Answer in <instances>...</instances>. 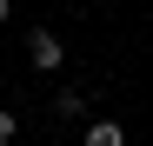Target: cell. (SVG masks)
<instances>
[{"mask_svg": "<svg viewBox=\"0 0 153 146\" xmlns=\"http://www.w3.org/2000/svg\"><path fill=\"white\" fill-rule=\"evenodd\" d=\"M27 60H33L40 73H60V60H67L60 33H53V27H27Z\"/></svg>", "mask_w": 153, "mask_h": 146, "instance_id": "1", "label": "cell"}, {"mask_svg": "<svg viewBox=\"0 0 153 146\" xmlns=\"http://www.w3.org/2000/svg\"><path fill=\"white\" fill-rule=\"evenodd\" d=\"M80 139H87V146H126V126H113V119H93Z\"/></svg>", "mask_w": 153, "mask_h": 146, "instance_id": "2", "label": "cell"}, {"mask_svg": "<svg viewBox=\"0 0 153 146\" xmlns=\"http://www.w3.org/2000/svg\"><path fill=\"white\" fill-rule=\"evenodd\" d=\"M53 113H60V119H80V113H87V93H80V86H60V93H53Z\"/></svg>", "mask_w": 153, "mask_h": 146, "instance_id": "3", "label": "cell"}, {"mask_svg": "<svg viewBox=\"0 0 153 146\" xmlns=\"http://www.w3.org/2000/svg\"><path fill=\"white\" fill-rule=\"evenodd\" d=\"M13 133H20V126H13V113H0V146H13Z\"/></svg>", "mask_w": 153, "mask_h": 146, "instance_id": "4", "label": "cell"}, {"mask_svg": "<svg viewBox=\"0 0 153 146\" xmlns=\"http://www.w3.org/2000/svg\"><path fill=\"white\" fill-rule=\"evenodd\" d=\"M7 13H13V0H0V20H7Z\"/></svg>", "mask_w": 153, "mask_h": 146, "instance_id": "5", "label": "cell"}]
</instances>
